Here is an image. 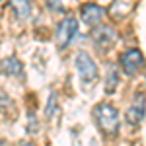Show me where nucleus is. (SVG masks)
I'll use <instances>...</instances> for the list:
<instances>
[{
	"label": "nucleus",
	"instance_id": "f257e3e1",
	"mask_svg": "<svg viewBox=\"0 0 146 146\" xmlns=\"http://www.w3.org/2000/svg\"><path fill=\"white\" fill-rule=\"evenodd\" d=\"M94 119L96 125L103 135L107 136H117L119 129H121V119H119V111L109 105V103H98L94 107Z\"/></svg>",
	"mask_w": 146,
	"mask_h": 146
},
{
	"label": "nucleus",
	"instance_id": "f03ea898",
	"mask_svg": "<svg viewBox=\"0 0 146 146\" xmlns=\"http://www.w3.org/2000/svg\"><path fill=\"white\" fill-rule=\"evenodd\" d=\"M76 70H78L80 78H82V82L86 86L96 84V80L100 78V72H98V66H96L94 58L88 53H84V51L76 55Z\"/></svg>",
	"mask_w": 146,
	"mask_h": 146
},
{
	"label": "nucleus",
	"instance_id": "7ed1b4c3",
	"mask_svg": "<svg viewBox=\"0 0 146 146\" xmlns=\"http://www.w3.org/2000/svg\"><path fill=\"white\" fill-rule=\"evenodd\" d=\"M92 41H94V45H96V49L100 53H107L117 43V33H115V29L109 27V25L98 23L94 27V31H92Z\"/></svg>",
	"mask_w": 146,
	"mask_h": 146
},
{
	"label": "nucleus",
	"instance_id": "20e7f679",
	"mask_svg": "<svg viewBox=\"0 0 146 146\" xmlns=\"http://www.w3.org/2000/svg\"><path fill=\"white\" fill-rule=\"evenodd\" d=\"M78 31V22L74 16H66L56 27V47L58 49H66L72 41V37Z\"/></svg>",
	"mask_w": 146,
	"mask_h": 146
},
{
	"label": "nucleus",
	"instance_id": "39448f33",
	"mask_svg": "<svg viewBox=\"0 0 146 146\" xmlns=\"http://www.w3.org/2000/svg\"><path fill=\"white\" fill-rule=\"evenodd\" d=\"M119 62H121V68H123V72L127 76H136L144 66V56L138 49H129V51L123 53Z\"/></svg>",
	"mask_w": 146,
	"mask_h": 146
},
{
	"label": "nucleus",
	"instance_id": "423d86ee",
	"mask_svg": "<svg viewBox=\"0 0 146 146\" xmlns=\"http://www.w3.org/2000/svg\"><path fill=\"white\" fill-rule=\"evenodd\" d=\"M144 115H146V96L144 94H135V98H133L129 109H127V123L131 127H138L142 123Z\"/></svg>",
	"mask_w": 146,
	"mask_h": 146
},
{
	"label": "nucleus",
	"instance_id": "0eeeda50",
	"mask_svg": "<svg viewBox=\"0 0 146 146\" xmlns=\"http://www.w3.org/2000/svg\"><path fill=\"white\" fill-rule=\"evenodd\" d=\"M103 16H105V10L101 8L100 4H84L82 10H80L82 22L86 25H90V27H96L98 23H101Z\"/></svg>",
	"mask_w": 146,
	"mask_h": 146
},
{
	"label": "nucleus",
	"instance_id": "6e6552de",
	"mask_svg": "<svg viewBox=\"0 0 146 146\" xmlns=\"http://www.w3.org/2000/svg\"><path fill=\"white\" fill-rule=\"evenodd\" d=\"M0 68H2V72L6 76H14V78H22L23 76V64L16 56H6L0 62Z\"/></svg>",
	"mask_w": 146,
	"mask_h": 146
},
{
	"label": "nucleus",
	"instance_id": "1a4fd4ad",
	"mask_svg": "<svg viewBox=\"0 0 146 146\" xmlns=\"http://www.w3.org/2000/svg\"><path fill=\"white\" fill-rule=\"evenodd\" d=\"M12 12L16 14V18L20 20H27L31 16V2L29 0H10Z\"/></svg>",
	"mask_w": 146,
	"mask_h": 146
},
{
	"label": "nucleus",
	"instance_id": "9d476101",
	"mask_svg": "<svg viewBox=\"0 0 146 146\" xmlns=\"http://www.w3.org/2000/svg\"><path fill=\"white\" fill-rule=\"evenodd\" d=\"M129 14H131V6L121 2V0H115L111 6H109V16H111L113 20H123Z\"/></svg>",
	"mask_w": 146,
	"mask_h": 146
},
{
	"label": "nucleus",
	"instance_id": "9b49d317",
	"mask_svg": "<svg viewBox=\"0 0 146 146\" xmlns=\"http://www.w3.org/2000/svg\"><path fill=\"white\" fill-rule=\"evenodd\" d=\"M117 88H119V72H117L115 66H111L109 72H107V78H105V92L113 94Z\"/></svg>",
	"mask_w": 146,
	"mask_h": 146
},
{
	"label": "nucleus",
	"instance_id": "f8f14e48",
	"mask_svg": "<svg viewBox=\"0 0 146 146\" xmlns=\"http://www.w3.org/2000/svg\"><path fill=\"white\" fill-rule=\"evenodd\" d=\"M47 6L53 12H64V6H62L60 0H47Z\"/></svg>",
	"mask_w": 146,
	"mask_h": 146
},
{
	"label": "nucleus",
	"instance_id": "ddd939ff",
	"mask_svg": "<svg viewBox=\"0 0 146 146\" xmlns=\"http://www.w3.org/2000/svg\"><path fill=\"white\" fill-rule=\"evenodd\" d=\"M55 94H51V98H49V105H47V117H51V115H53V109H55Z\"/></svg>",
	"mask_w": 146,
	"mask_h": 146
},
{
	"label": "nucleus",
	"instance_id": "4468645a",
	"mask_svg": "<svg viewBox=\"0 0 146 146\" xmlns=\"http://www.w3.org/2000/svg\"><path fill=\"white\" fill-rule=\"evenodd\" d=\"M8 105H10V100H8V96L0 94V109H4V107H8Z\"/></svg>",
	"mask_w": 146,
	"mask_h": 146
},
{
	"label": "nucleus",
	"instance_id": "2eb2a0df",
	"mask_svg": "<svg viewBox=\"0 0 146 146\" xmlns=\"http://www.w3.org/2000/svg\"><path fill=\"white\" fill-rule=\"evenodd\" d=\"M18 146H33V144H31V142H20Z\"/></svg>",
	"mask_w": 146,
	"mask_h": 146
},
{
	"label": "nucleus",
	"instance_id": "dca6fc26",
	"mask_svg": "<svg viewBox=\"0 0 146 146\" xmlns=\"http://www.w3.org/2000/svg\"><path fill=\"white\" fill-rule=\"evenodd\" d=\"M0 146H8V144H6V142H4V140H0Z\"/></svg>",
	"mask_w": 146,
	"mask_h": 146
},
{
	"label": "nucleus",
	"instance_id": "f3484780",
	"mask_svg": "<svg viewBox=\"0 0 146 146\" xmlns=\"http://www.w3.org/2000/svg\"><path fill=\"white\" fill-rule=\"evenodd\" d=\"M0 2H2V0H0Z\"/></svg>",
	"mask_w": 146,
	"mask_h": 146
}]
</instances>
